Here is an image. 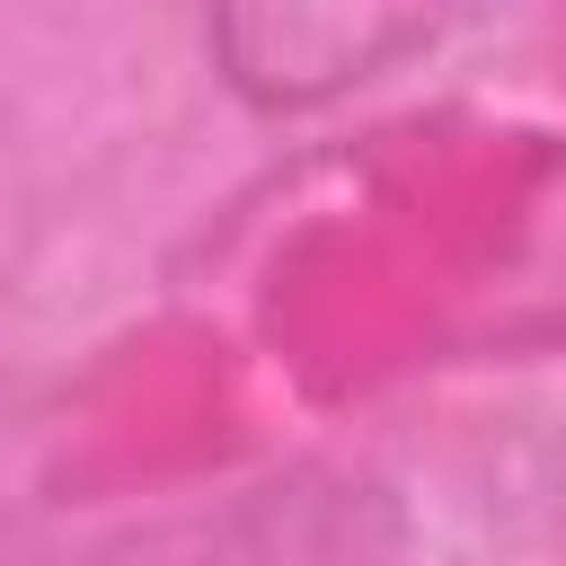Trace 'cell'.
<instances>
[{
    "label": "cell",
    "instance_id": "cell-1",
    "mask_svg": "<svg viewBox=\"0 0 566 566\" xmlns=\"http://www.w3.org/2000/svg\"><path fill=\"white\" fill-rule=\"evenodd\" d=\"M460 18L469 0H203L221 80L265 115L336 106L433 53Z\"/></svg>",
    "mask_w": 566,
    "mask_h": 566
}]
</instances>
